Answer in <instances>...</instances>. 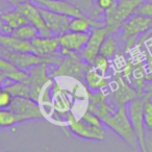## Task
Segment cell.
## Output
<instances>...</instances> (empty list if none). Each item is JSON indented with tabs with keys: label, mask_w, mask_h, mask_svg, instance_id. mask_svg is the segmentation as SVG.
I'll use <instances>...</instances> for the list:
<instances>
[{
	"label": "cell",
	"mask_w": 152,
	"mask_h": 152,
	"mask_svg": "<svg viewBox=\"0 0 152 152\" xmlns=\"http://www.w3.org/2000/svg\"><path fill=\"white\" fill-rule=\"evenodd\" d=\"M17 68L18 67H16L12 61H10L9 59H7L2 55H0V72H2L5 76L11 72H13L14 70H16Z\"/></svg>",
	"instance_id": "cell-30"
},
{
	"label": "cell",
	"mask_w": 152,
	"mask_h": 152,
	"mask_svg": "<svg viewBox=\"0 0 152 152\" xmlns=\"http://www.w3.org/2000/svg\"><path fill=\"white\" fill-rule=\"evenodd\" d=\"M146 57V77L147 80H152V53L145 49Z\"/></svg>",
	"instance_id": "cell-32"
},
{
	"label": "cell",
	"mask_w": 152,
	"mask_h": 152,
	"mask_svg": "<svg viewBox=\"0 0 152 152\" xmlns=\"http://www.w3.org/2000/svg\"><path fill=\"white\" fill-rule=\"evenodd\" d=\"M17 124H20V122L15 113L10 108L0 110V128H11Z\"/></svg>",
	"instance_id": "cell-25"
},
{
	"label": "cell",
	"mask_w": 152,
	"mask_h": 152,
	"mask_svg": "<svg viewBox=\"0 0 152 152\" xmlns=\"http://www.w3.org/2000/svg\"><path fill=\"white\" fill-rule=\"evenodd\" d=\"M115 2H116L115 0H96V4H97L98 9L103 12L110 10L115 4Z\"/></svg>",
	"instance_id": "cell-33"
},
{
	"label": "cell",
	"mask_w": 152,
	"mask_h": 152,
	"mask_svg": "<svg viewBox=\"0 0 152 152\" xmlns=\"http://www.w3.org/2000/svg\"><path fill=\"white\" fill-rule=\"evenodd\" d=\"M88 63H86L77 52H70L64 55L58 67L55 68L52 72H50V77H71L76 80L85 79V74L90 68Z\"/></svg>",
	"instance_id": "cell-4"
},
{
	"label": "cell",
	"mask_w": 152,
	"mask_h": 152,
	"mask_svg": "<svg viewBox=\"0 0 152 152\" xmlns=\"http://www.w3.org/2000/svg\"><path fill=\"white\" fill-rule=\"evenodd\" d=\"M144 45L145 46V49L147 51H149L150 53H152V34L150 36H148L147 38H145L141 43H140L137 46H142Z\"/></svg>",
	"instance_id": "cell-34"
},
{
	"label": "cell",
	"mask_w": 152,
	"mask_h": 152,
	"mask_svg": "<svg viewBox=\"0 0 152 152\" xmlns=\"http://www.w3.org/2000/svg\"><path fill=\"white\" fill-rule=\"evenodd\" d=\"M135 14L152 18V0H145L137 9Z\"/></svg>",
	"instance_id": "cell-29"
},
{
	"label": "cell",
	"mask_w": 152,
	"mask_h": 152,
	"mask_svg": "<svg viewBox=\"0 0 152 152\" xmlns=\"http://www.w3.org/2000/svg\"><path fill=\"white\" fill-rule=\"evenodd\" d=\"M36 2L41 7H46L55 13L66 15L70 18L85 16L83 11L77 5L67 0H36Z\"/></svg>",
	"instance_id": "cell-17"
},
{
	"label": "cell",
	"mask_w": 152,
	"mask_h": 152,
	"mask_svg": "<svg viewBox=\"0 0 152 152\" xmlns=\"http://www.w3.org/2000/svg\"><path fill=\"white\" fill-rule=\"evenodd\" d=\"M152 24V18L142 16L139 14H133L122 26V36L124 40V52H128L129 50L135 47L137 41L140 40L144 34L149 30Z\"/></svg>",
	"instance_id": "cell-3"
},
{
	"label": "cell",
	"mask_w": 152,
	"mask_h": 152,
	"mask_svg": "<svg viewBox=\"0 0 152 152\" xmlns=\"http://www.w3.org/2000/svg\"><path fill=\"white\" fill-rule=\"evenodd\" d=\"M99 54L107 57L110 59H113L118 55V43L113 34H110L106 39L103 41L101 47H100Z\"/></svg>",
	"instance_id": "cell-23"
},
{
	"label": "cell",
	"mask_w": 152,
	"mask_h": 152,
	"mask_svg": "<svg viewBox=\"0 0 152 152\" xmlns=\"http://www.w3.org/2000/svg\"><path fill=\"white\" fill-rule=\"evenodd\" d=\"M1 12H0V30H1V32L2 34H11L12 32H13V28H11L10 26L7 25H4V23H3L2 21V16H1Z\"/></svg>",
	"instance_id": "cell-35"
},
{
	"label": "cell",
	"mask_w": 152,
	"mask_h": 152,
	"mask_svg": "<svg viewBox=\"0 0 152 152\" xmlns=\"http://www.w3.org/2000/svg\"><path fill=\"white\" fill-rule=\"evenodd\" d=\"M66 124L69 130L76 137L90 141H103L105 139V131L103 127H97L77 119L72 112L66 114Z\"/></svg>",
	"instance_id": "cell-8"
},
{
	"label": "cell",
	"mask_w": 152,
	"mask_h": 152,
	"mask_svg": "<svg viewBox=\"0 0 152 152\" xmlns=\"http://www.w3.org/2000/svg\"><path fill=\"white\" fill-rule=\"evenodd\" d=\"M9 108L17 115L20 123L45 118V115L39 102L30 97H13Z\"/></svg>",
	"instance_id": "cell-7"
},
{
	"label": "cell",
	"mask_w": 152,
	"mask_h": 152,
	"mask_svg": "<svg viewBox=\"0 0 152 152\" xmlns=\"http://www.w3.org/2000/svg\"><path fill=\"white\" fill-rule=\"evenodd\" d=\"M1 16H2V21L4 25L10 26L13 29H16V28L20 27L21 25H24L26 23H29L27 18L23 14L18 12L16 9L14 11H7L5 13H2Z\"/></svg>",
	"instance_id": "cell-21"
},
{
	"label": "cell",
	"mask_w": 152,
	"mask_h": 152,
	"mask_svg": "<svg viewBox=\"0 0 152 152\" xmlns=\"http://www.w3.org/2000/svg\"><path fill=\"white\" fill-rule=\"evenodd\" d=\"M0 55L4 56L7 59L14 64L16 67L22 70H29L30 68L43 63L44 58L39 56L34 52H20V51H12L0 47Z\"/></svg>",
	"instance_id": "cell-13"
},
{
	"label": "cell",
	"mask_w": 152,
	"mask_h": 152,
	"mask_svg": "<svg viewBox=\"0 0 152 152\" xmlns=\"http://www.w3.org/2000/svg\"><path fill=\"white\" fill-rule=\"evenodd\" d=\"M146 96L140 95L137 97L133 98L132 100L128 102L127 112L130 118L131 124L134 129V132L137 137V143L140 144V147L144 152L148 151L147 145H146V134H145V124H144V102H145Z\"/></svg>",
	"instance_id": "cell-5"
},
{
	"label": "cell",
	"mask_w": 152,
	"mask_h": 152,
	"mask_svg": "<svg viewBox=\"0 0 152 152\" xmlns=\"http://www.w3.org/2000/svg\"><path fill=\"white\" fill-rule=\"evenodd\" d=\"M87 97L89 101L88 110L99 116L101 119L115 110L113 104L108 103V94H106L103 90L87 91Z\"/></svg>",
	"instance_id": "cell-14"
},
{
	"label": "cell",
	"mask_w": 152,
	"mask_h": 152,
	"mask_svg": "<svg viewBox=\"0 0 152 152\" xmlns=\"http://www.w3.org/2000/svg\"><path fill=\"white\" fill-rule=\"evenodd\" d=\"M31 43L32 52L43 57L44 61L48 57L57 54L61 49V44L57 36L43 37L39 34L31 41Z\"/></svg>",
	"instance_id": "cell-15"
},
{
	"label": "cell",
	"mask_w": 152,
	"mask_h": 152,
	"mask_svg": "<svg viewBox=\"0 0 152 152\" xmlns=\"http://www.w3.org/2000/svg\"><path fill=\"white\" fill-rule=\"evenodd\" d=\"M102 25H104V23L96 19H91L86 16H79V17L71 18L69 23V30L77 32H90L94 27Z\"/></svg>",
	"instance_id": "cell-20"
},
{
	"label": "cell",
	"mask_w": 152,
	"mask_h": 152,
	"mask_svg": "<svg viewBox=\"0 0 152 152\" xmlns=\"http://www.w3.org/2000/svg\"><path fill=\"white\" fill-rule=\"evenodd\" d=\"M79 119H81L83 122L88 123V124L93 125V126L102 127V124H103L101 118H100L99 116H97L96 114H94V113H92L91 110H86V112L81 115V117Z\"/></svg>",
	"instance_id": "cell-28"
},
{
	"label": "cell",
	"mask_w": 152,
	"mask_h": 152,
	"mask_svg": "<svg viewBox=\"0 0 152 152\" xmlns=\"http://www.w3.org/2000/svg\"><path fill=\"white\" fill-rule=\"evenodd\" d=\"M110 86L112 92L108 94V98H110L112 103L117 104V106L126 105L130 100L140 96L137 91L131 86V83L122 75L120 71L115 73L114 80L110 83Z\"/></svg>",
	"instance_id": "cell-6"
},
{
	"label": "cell",
	"mask_w": 152,
	"mask_h": 152,
	"mask_svg": "<svg viewBox=\"0 0 152 152\" xmlns=\"http://www.w3.org/2000/svg\"><path fill=\"white\" fill-rule=\"evenodd\" d=\"M13 100V95L7 90L3 89L0 92V110L1 108H9Z\"/></svg>",
	"instance_id": "cell-31"
},
{
	"label": "cell",
	"mask_w": 152,
	"mask_h": 152,
	"mask_svg": "<svg viewBox=\"0 0 152 152\" xmlns=\"http://www.w3.org/2000/svg\"><path fill=\"white\" fill-rule=\"evenodd\" d=\"M104 125L117 133L130 146L137 143V137L128 116L126 105L117 106V110L101 119Z\"/></svg>",
	"instance_id": "cell-1"
},
{
	"label": "cell",
	"mask_w": 152,
	"mask_h": 152,
	"mask_svg": "<svg viewBox=\"0 0 152 152\" xmlns=\"http://www.w3.org/2000/svg\"><path fill=\"white\" fill-rule=\"evenodd\" d=\"M11 34H13L16 38L22 39V40L32 41L40 34H39V30L37 29L36 26L32 25L31 23H26L24 25H21L20 27L14 29Z\"/></svg>",
	"instance_id": "cell-24"
},
{
	"label": "cell",
	"mask_w": 152,
	"mask_h": 152,
	"mask_svg": "<svg viewBox=\"0 0 152 152\" xmlns=\"http://www.w3.org/2000/svg\"><path fill=\"white\" fill-rule=\"evenodd\" d=\"M1 34H2V32H1V30H0V36H1Z\"/></svg>",
	"instance_id": "cell-40"
},
{
	"label": "cell",
	"mask_w": 152,
	"mask_h": 152,
	"mask_svg": "<svg viewBox=\"0 0 152 152\" xmlns=\"http://www.w3.org/2000/svg\"><path fill=\"white\" fill-rule=\"evenodd\" d=\"M145 0H118L110 10L105 11L104 25L110 34L119 31L123 24L135 13L137 9Z\"/></svg>",
	"instance_id": "cell-2"
},
{
	"label": "cell",
	"mask_w": 152,
	"mask_h": 152,
	"mask_svg": "<svg viewBox=\"0 0 152 152\" xmlns=\"http://www.w3.org/2000/svg\"><path fill=\"white\" fill-rule=\"evenodd\" d=\"M110 34V32L105 27V25L97 26L91 30L87 44L83 48V50L79 52V55L86 63H88L91 66L93 65L94 59L99 54V50L102 43Z\"/></svg>",
	"instance_id": "cell-9"
},
{
	"label": "cell",
	"mask_w": 152,
	"mask_h": 152,
	"mask_svg": "<svg viewBox=\"0 0 152 152\" xmlns=\"http://www.w3.org/2000/svg\"><path fill=\"white\" fill-rule=\"evenodd\" d=\"M28 73H29L30 98L38 102L42 90L52 80L48 69V64L43 61L30 68Z\"/></svg>",
	"instance_id": "cell-10"
},
{
	"label": "cell",
	"mask_w": 152,
	"mask_h": 152,
	"mask_svg": "<svg viewBox=\"0 0 152 152\" xmlns=\"http://www.w3.org/2000/svg\"><path fill=\"white\" fill-rule=\"evenodd\" d=\"M144 124L148 131H152V98L146 97L144 102Z\"/></svg>",
	"instance_id": "cell-27"
},
{
	"label": "cell",
	"mask_w": 152,
	"mask_h": 152,
	"mask_svg": "<svg viewBox=\"0 0 152 152\" xmlns=\"http://www.w3.org/2000/svg\"><path fill=\"white\" fill-rule=\"evenodd\" d=\"M89 37V32H77L72 30H67L59 34L57 36L61 44L59 53L64 56L70 52H80L87 44Z\"/></svg>",
	"instance_id": "cell-12"
},
{
	"label": "cell",
	"mask_w": 152,
	"mask_h": 152,
	"mask_svg": "<svg viewBox=\"0 0 152 152\" xmlns=\"http://www.w3.org/2000/svg\"><path fill=\"white\" fill-rule=\"evenodd\" d=\"M3 89H4V88H3V83H0V92L2 91Z\"/></svg>",
	"instance_id": "cell-39"
},
{
	"label": "cell",
	"mask_w": 152,
	"mask_h": 152,
	"mask_svg": "<svg viewBox=\"0 0 152 152\" xmlns=\"http://www.w3.org/2000/svg\"><path fill=\"white\" fill-rule=\"evenodd\" d=\"M40 10L49 30L53 36H59V34L69 30V23L71 20L70 17L55 13V12L50 11V10L43 7H41Z\"/></svg>",
	"instance_id": "cell-16"
},
{
	"label": "cell",
	"mask_w": 152,
	"mask_h": 152,
	"mask_svg": "<svg viewBox=\"0 0 152 152\" xmlns=\"http://www.w3.org/2000/svg\"><path fill=\"white\" fill-rule=\"evenodd\" d=\"M7 2H9L10 4H12L13 7H17L18 4H20V3L24 2V1H34L36 2V0H5Z\"/></svg>",
	"instance_id": "cell-37"
},
{
	"label": "cell",
	"mask_w": 152,
	"mask_h": 152,
	"mask_svg": "<svg viewBox=\"0 0 152 152\" xmlns=\"http://www.w3.org/2000/svg\"><path fill=\"white\" fill-rule=\"evenodd\" d=\"M7 76L2 73V72H0V83H4V81L7 80Z\"/></svg>",
	"instance_id": "cell-38"
},
{
	"label": "cell",
	"mask_w": 152,
	"mask_h": 152,
	"mask_svg": "<svg viewBox=\"0 0 152 152\" xmlns=\"http://www.w3.org/2000/svg\"><path fill=\"white\" fill-rule=\"evenodd\" d=\"M0 47L9 49L12 51H20V52H32L31 41L22 40L16 38L13 34H2L0 36Z\"/></svg>",
	"instance_id": "cell-18"
},
{
	"label": "cell",
	"mask_w": 152,
	"mask_h": 152,
	"mask_svg": "<svg viewBox=\"0 0 152 152\" xmlns=\"http://www.w3.org/2000/svg\"><path fill=\"white\" fill-rule=\"evenodd\" d=\"M92 67L97 70L98 72H100V73L104 74V75H107L110 68H112V64H110V58H107V57L103 56L101 54H98L96 56V58L94 59V63L92 65Z\"/></svg>",
	"instance_id": "cell-26"
},
{
	"label": "cell",
	"mask_w": 152,
	"mask_h": 152,
	"mask_svg": "<svg viewBox=\"0 0 152 152\" xmlns=\"http://www.w3.org/2000/svg\"><path fill=\"white\" fill-rule=\"evenodd\" d=\"M7 83L3 86L5 90L13 95V97H30V86L27 83H21V81H13L7 79Z\"/></svg>",
	"instance_id": "cell-22"
},
{
	"label": "cell",
	"mask_w": 152,
	"mask_h": 152,
	"mask_svg": "<svg viewBox=\"0 0 152 152\" xmlns=\"http://www.w3.org/2000/svg\"><path fill=\"white\" fill-rule=\"evenodd\" d=\"M85 80L88 88L91 91L104 90L110 86V78L107 77V75H104V74L98 72L92 66H90V68L86 72Z\"/></svg>",
	"instance_id": "cell-19"
},
{
	"label": "cell",
	"mask_w": 152,
	"mask_h": 152,
	"mask_svg": "<svg viewBox=\"0 0 152 152\" xmlns=\"http://www.w3.org/2000/svg\"><path fill=\"white\" fill-rule=\"evenodd\" d=\"M16 10L23 14L26 18H27L28 22L31 23L37 27L39 30L40 36L43 37H51L53 36L51 31L49 30L48 26H47L46 22L44 20L42 13H41L40 7L38 3H34V1H24V2L20 3L16 7Z\"/></svg>",
	"instance_id": "cell-11"
},
{
	"label": "cell",
	"mask_w": 152,
	"mask_h": 152,
	"mask_svg": "<svg viewBox=\"0 0 152 152\" xmlns=\"http://www.w3.org/2000/svg\"><path fill=\"white\" fill-rule=\"evenodd\" d=\"M144 95L147 98H152V83L146 86L145 91H144Z\"/></svg>",
	"instance_id": "cell-36"
}]
</instances>
